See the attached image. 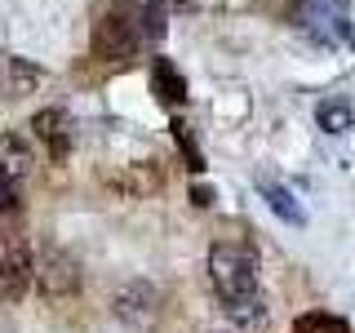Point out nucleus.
Listing matches in <instances>:
<instances>
[{"label":"nucleus","mask_w":355,"mask_h":333,"mask_svg":"<svg viewBox=\"0 0 355 333\" xmlns=\"http://www.w3.org/2000/svg\"><path fill=\"white\" fill-rule=\"evenodd\" d=\"M142 40V18L133 9V0H103L94 18V53L107 62L129 58Z\"/></svg>","instance_id":"f257e3e1"},{"label":"nucleus","mask_w":355,"mask_h":333,"mask_svg":"<svg viewBox=\"0 0 355 333\" xmlns=\"http://www.w3.org/2000/svg\"><path fill=\"white\" fill-rule=\"evenodd\" d=\"M209 280H214L222 302H240V298L258 293V262H253V253L244 244L218 240L209 249Z\"/></svg>","instance_id":"f03ea898"},{"label":"nucleus","mask_w":355,"mask_h":333,"mask_svg":"<svg viewBox=\"0 0 355 333\" xmlns=\"http://www.w3.org/2000/svg\"><path fill=\"white\" fill-rule=\"evenodd\" d=\"M297 18H302V31L320 44H355V22L342 14L338 0H306Z\"/></svg>","instance_id":"7ed1b4c3"},{"label":"nucleus","mask_w":355,"mask_h":333,"mask_svg":"<svg viewBox=\"0 0 355 333\" xmlns=\"http://www.w3.org/2000/svg\"><path fill=\"white\" fill-rule=\"evenodd\" d=\"M36 280H40V289L49 298H67V293H76V289H80V266H76L71 253L44 249L40 262H36Z\"/></svg>","instance_id":"20e7f679"},{"label":"nucleus","mask_w":355,"mask_h":333,"mask_svg":"<svg viewBox=\"0 0 355 333\" xmlns=\"http://www.w3.org/2000/svg\"><path fill=\"white\" fill-rule=\"evenodd\" d=\"M116 316L129 320V325H138V329H151L155 316H160V293H155L151 284L133 280V284H125L116 293Z\"/></svg>","instance_id":"39448f33"},{"label":"nucleus","mask_w":355,"mask_h":333,"mask_svg":"<svg viewBox=\"0 0 355 333\" xmlns=\"http://www.w3.org/2000/svg\"><path fill=\"white\" fill-rule=\"evenodd\" d=\"M31 280H36V266H31L22 244H14L9 253H0V298H5V302H22Z\"/></svg>","instance_id":"423d86ee"},{"label":"nucleus","mask_w":355,"mask_h":333,"mask_svg":"<svg viewBox=\"0 0 355 333\" xmlns=\"http://www.w3.org/2000/svg\"><path fill=\"white\" fill-rule=\"evenodd\" d=\"M31 147L18 138V133H0V173L9 178V182H18V178L31 173Z\"/></svg>","instance_id":"0eeeda50"},{"label":"nucleus","mask_w":355,"mask_h":333,"mask_svg":"<svg viewBox=\"0 0 355 333\" xmlns=\"http://www.w3.org/2000/svg\"><path fill=\"white\" fill-rule=\"evenodd\" d=\"M258 191H262V200L266 205L275 209V214H280L288 227H302L306 222V214H302V205H297V196L288 191L284 182H271V178H258Z\"/></svg>","instance_id":"6e6552de"},{"label":"nucleus","mask_w":355,"mask_h":333,"mask_svg":"<svg viewBox=\"0 0 355 333\" xmlns=\"http://www.w3.org/2000/svg\"><path fill=\"white\" fill-rule=\"evenodd\" d=\"M31 129H36V138H44L49 142V151H53V160H62L67 155V147H71V138H67V116L62 111H36L31 116Z\"/></svg>","instance_id":"1a4fd4ad"},{"label":"nucleus","mask_w":355,"mask_h":333,"mask_svg":"<svg viewBox=\"0 0 355 333\" xmlns=\"http://www.w3.org/2000/svg\"><path fill=\"white\" fill-rule=\"evenodd\" d=\"M151 85H155V98H160V103H169V107L187 103V80H182V76H178L164 58L151 67Z\"/></svg>","instance_id":"9d476101"},{"label":"nucleus","mask_w":355,"mask_h":333,"mask_svg":"<svg viewBox=\"0 0 355 333\" xmlns=\"http://www.w3.org/2000/svg\"><path fill=\"white\" fill-rule=\"evenodd\" d=\"M315 120L324 133H347L355 125V107L347 103V98H324V103L315 107Z\"/></svg>","instance_id":"9b49d317"},{"label":"nucleus","mask_w":355,"mask_h":333,"mask_svg":"<svg viewBox=\"0 0 355 333\" xmlns=\"http://www.w3.org/2000/svg\"><path fill=\"white\" fill-rule=\"evenodd\" d=\"M293 333H351V329H347V320H338V316L311 311V316H297L293 320Z\"/></svg>","instance_id":"f8f14e48"},{"label":"nucleus","mask_w":355,"mask_h":333,"mask_svg":"<svg viewBox=\"0 0 355 333\" xmlns=\"http://www.w3.org/2000/svg\"><path fill=\"white\" fill-rule=\"evenodd\" d=\"M44 80V76L36 71V67H31V62H22V58H9V94H31V89H36Z\"/></svg>","instance_id":"ddd939ff"},{"label":"nucleus","mask_w":355,"mask_h":333,"mask_svg":"<svg viewBox=\"0 0 355 333\" xmlns=\"http://www.w3.org/2000/svg\"><path fill=\"white\" fill-rule=\"evenodd\" d=\"M173 138H178V147H182V155H187V169L191 173H205V155H200V147H196V138H191V129H187V120H173Z\"/></svg>","instance_id":"4468645a"},{"label":"nucleus","mask_w":355,"mask_h":333,"mask_svg":"<svg viewBox=\"0 0 355 333\" xmlns=\"http://www.w3.org/2000/svg\"><path fill=\"white\" fill-rule=\"evenodd\" d=\"M142 36H164V0H147V14H142Z\"/></svg>","instance_id":"2eb2a0df"},{"label":"nucleus","mask_w":355,"mask_h":333,"mask_svg":"<svg viewBox=\"0 0 355 333\" xmlns=\"http://www.w3.org/2000/svg\"><path fill=\"white\" fill-rule=\"evenodd\" d=\"M191 205H196V209H214V205H218V191H214L209 182H196V187H191Z\"/></svg>","instance_id":"dca6fc26"},{"label":"nucleus","mask_w":355,"mask_h":333,"mask_svg":"<svg viewBox=\"0 0 355 333\" xmlns=\"http://www.w3.org/2000/svg\"><path fill=\"white\" fill-rule=\"evenodd\" d=\"M18 209V196H14V182L0 173V214H14Z\"/></svg>","instance_id":"f3484780"}]
</instances>
